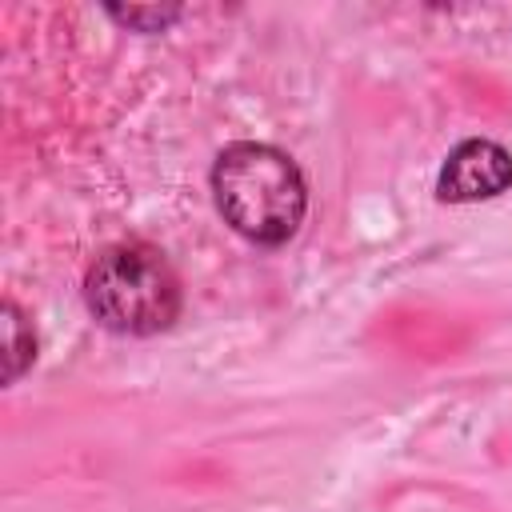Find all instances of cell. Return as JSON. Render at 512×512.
<instances>
[{
	"label": "cell",
	"instance_id": "cell-1",
	"mask_svg": "<svg viewBox=\"0 0 512 512\" xmlns=\"http://www.w3.org/2000/svg\"><path fill=\"white\" fill-rule=\"evenodd\" d=\"M216 212L232 232L252 244H288L308 212V184L296 160L272 144H228L212 164Z\"/></svg>",
	"mask_w": 512,
	"mask_h": 512
},
{
	"label": "cell",
	"instance_id": "cell-2",
	"mask_svg": "<svg viewBox=\"0 0 512 512\" xmlns=\"http://www.w3.org/2000/svg\"><path fill=\"white\" fill-rule=\"evenodd\" d=\"M88 312L120 336H152L180 316V280L160 248L128 240L104 248L84 272Z\"/></svg>",
	"mask_w": 512,
	"mask_h": 512
},
{
	"label": "cell",
	"instance_id": "cell-3",
	"mask_svg": "<svg viewBox=\"0 0 512 512\" xmlns=\"http://www.w3.org/2000/svg\"><path fill=\"white\" fill-rule=\"evenodd\" d=\"M512 184V156L496 140H464L448 152L440 176H436V196L444 204H468V200H492L508 192Z\"/></svg>",
	"mask_w": 512,
	"mask_h": 512
},
{
	"label": "cell",
	"instance_id": "cell-4",
	"mask_svg": "<svg viewBox=\"0 0 512 512\" xmlns=\"http://www.w3.org/2000/svg\"><path fill=\"white\" fill-rule=\"evenodd\" d=\"M0 324H4V384H16L20 372L36 360V332L24 320V312L16 308V300L0 304Z\"/></svg>",
	"mask_w": 512,
	"mask_h": 512
},
{
	"label": "cell",
	"instance_id": "cell-5",
	"mask_svg": "<svg viewBox=\"0 0 512 512\" xmlns=\"http://www.w3.org/2000/svg\"><path fill=\"white\" fill-rule=\"evenodd\" d=\"M108 16L128 24V28H136V32H160L180 16V8H132L128 4V8H108Z\"/></svg>",
	"mask_w": 512,
	"mask_h": 512
}]
</instances>
